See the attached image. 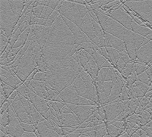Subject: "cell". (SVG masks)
Segmentation results:
<instances>
[{
	"label": "cell",
	"instance_id": "cell-9",
	"mask_svg": "<svg viewBox=\"0 0 152 137\" xmlns=\"http://www.w3.org/2000/svg\"><path fill=\"white\" fill-rule=\"evenodd\" d=\"M21 137H37L36 135L33 133H27V132H24V134Z\"/></svg>",
	"mask_w": 152,
	"mask_h": 137
},
{
	"label": "cell",
	"instance_id": "cell-1",
	"mask_svg": "<svg viewBox=\"0 0 152 137\" xmlns=\"http://www.w3.org/2000/svg\"><path fill=\"white\" fill-rule=\"evenodd\" d=\"M72 86L78 96L93 101L96 105L98 104L97 91L93 80L85 70H83L80 73L78 78L72 84Z\"/></svg>",
	"mask_w": 152,
	"mask_h": 137
},
{
	"label": "cell",
	"instance_id": "cell-2",
	"mask_svg": "<svg viewBox=\"0 0 152 137\" xmlns=\"http://www.w3.org/2000/svg\"><path fill=\"white\" fill-rule=\"evenodd\" d=\"M94 12L100 21V25L104 33H107L124 41V34L126 30V28H123L121 24H119L116 21H114L113 19L103 14L99 11L96 10Z\"/></svg>",
	"mask_w": 152,
	"mask_h": 137
},
{
	"label": "cell",
	"instance_id": "cell-3",
	"mask_svg": "<svg viewBox=\"0 0 152 137\" xmlns=\"http://www.w3.org/2000/svg\"><path fill=\"white\" fill-rule=\"evenodd\" d=\"M108 17L113 19L114 21L121 24L123 28H126V30L132 31V18L129 15L126 14L125 11L123 9V4L119 7V9L116 11H113L110 14H107Z\"/></svg>",
	"mask_w": 152,
	"mask_h": 137
},
{
	"label": "cell",
	"instance_id": "cell-6",
	"mask_svg": "<svg viewBox=\"0 0 152 137\" xmlns=\"http://www.w3.org/2000/svg\"><path fill=\"white\" fill-rule=\"evenodd\" d=\"M93 59L94 60V62H96L97 66H98L99 70H101V67H102V66L104 65V64L105 63L106 61H107L104 57H103L102 55H100L96 50H94V54L93 55Z\"/></svg>",
	"mask_w": 152,
	"mask_h": 137
},
{
	"label": "cell",
	"instance_id": "cell-7",
	"mask_svg": "<svg viewBox=\"0 0 152 137\" xmlns=\"http://www.w3.org/2000/svg\"><path fill=\"white\" fill-rule=\"evenodd\" d=\"M134 86H136L137 88H138V89H139V90H140L141 92L143 93L144 97H145V96L146 95V93L148 92V89H149V88H150L148 86H147V85L144 84L143 83L139 82V81H137V82L134 84Z\"/></svg>",
	"mask_w": 152,
	"mask_h": 137
},
{
	"label": "cell",
	"instance_id": "cell-8",
	"mask_svg": "<svg viewBox=\"0 0 152 137\" xmlns=\"http://www.w3.org/2000/svg\"><path fill=\"white\" fill-rule=\"evenodd\" d=\"M34 80L39 81V82L47 83V77H46L45 73H42V72L37 73V75L35 76Z\"/></svg>",
	"mask_w": 152,
	"mask_h": 137
},
{
	"label": "cell",
	"instance_id": "cell-4",
	"mask_svg": "<svg viewBox=\"0 0 152 137\" xmlns=\"http://www.w3.org/2000/svg\"><path fill=\"white\" fill-rule=\"evenodd\" d=\"M104 33V37L107 38V40H109L110 43L112 45L113 48L117 50L119 52H126V46H125V43L123 40H119L116 36L109 34L107 33Z\"/></svg>",
	"mask_w": 152,
	"mask_h": 137
},
{
	"label": "cell",
	"instance_id": "cell-5",
	"mask_svg": "<svg viewBox=\"0 0 152 137\" xmlns=\"http://www.w3.org/2000/svg\"><path fill=\"white\" fill-rule=\"evenodd\" d=\"M37 131L38 133L40 134V137H59V136L55 131L50 130L46 126L44 121L40 123L37 127Z\"/></svg>",
	"mask_w": 152,
	"mask_h": 137
}]
</instances>
